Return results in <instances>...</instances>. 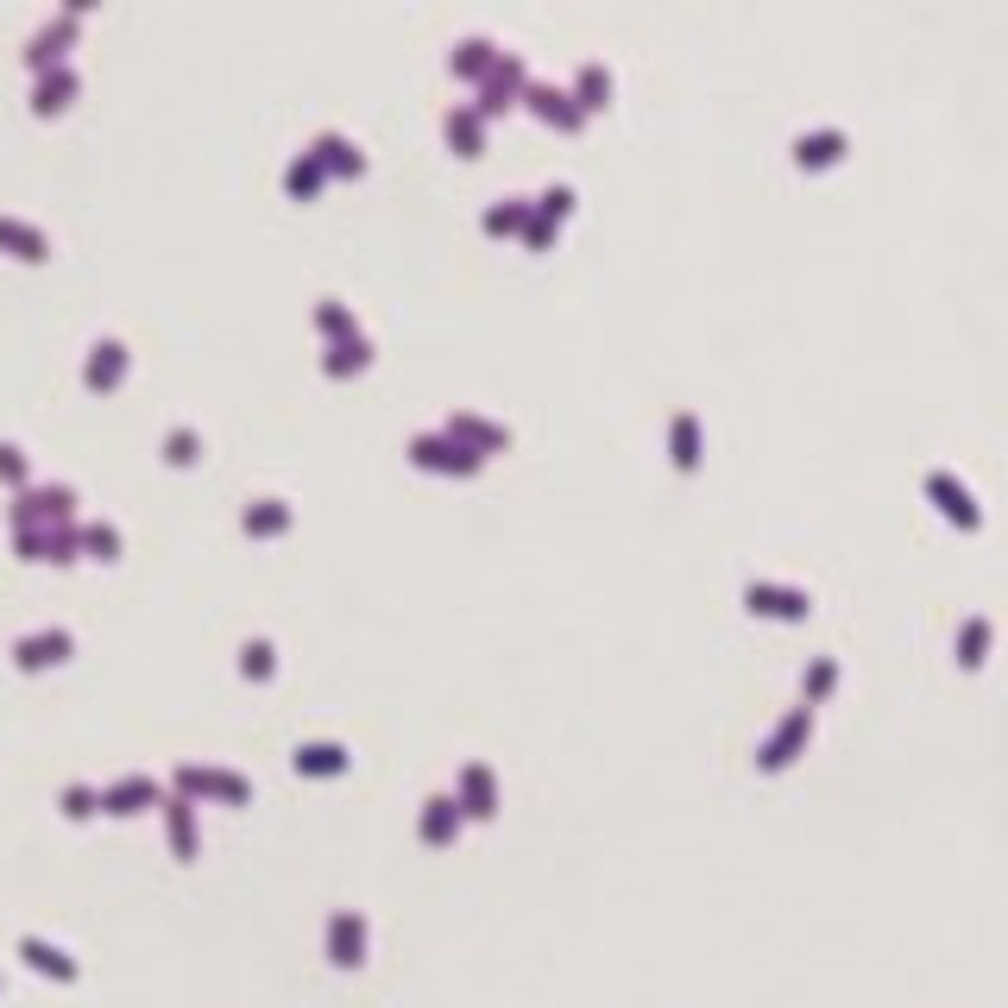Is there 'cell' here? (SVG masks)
I'll list each match as a JSON object with an SVG mask.
<instances>
[{"mask_svg": "<svg viewBox=\"0 0 1008 1008\" xmlns=\"http://www.w3.org/2000/svg\"><path fill=\"white\" fill-rule=\"evenodd\" d=\"M529 89V64H524V50H504L485 64V76H479V101H467L479 121H492V114H504V107H517Z\"/></svg>", "mask_w": 1008, "mask_h": 1008, "instance_id": "cell-1", "label": "cell"}, {"mask_svg": "<svg viewBox=\"0 0 1008 1008\" xmlns=\"http://www.w3.org/2000/svg\"><path fill=\"white\" fill-rule=\"evenodd\" d=\"M410 460L423 467V473H479L485 467V454H473L467 442H454L448 428H423V435H410Z\"/></svg>", "mask_w": 1008, "mask_h": 1008, "instance_id": "cell-2", "label": "cell"}, {"mask_svg": "<svg viewBox=\"0 0 1008 1008\" xmlns=\"http://www.w3.org/2000/svg\"><path fill=\"white\" fill-rule=\"evenodd\" d=\"M70 485H25L13 504V529H45V524H70Z\"/></svg>", "mask_w": 1008, "mask_h": 1008, "instance_id": "cell-3", "label": "cell"}, {"mask_svg": "<svg viewBox=\"0 0 1008 1008\" xmlns=\"http://www.w3.org/2000/svg\"><path fill=\"white\" fill-rule=\"evenodd\" d=\"M744 605L756 618H806L813 593L806 586H781V580H744Z\"/></svg>", "mask_w": 1008, "mask_h": 1008, "instance_id": "cell-4", "label": "cell"}, {"mask_svg": "<svg viewBox=\"0 0 1008 1008\" xmlns=\"http://www.w3.org/2000/svg\"><path fill=\"white\" fill-rule=\"evenodd\" d=\"M524 101H529V107H536V121L561 126V133H580V126H586V114H580V107H574V95H568L561 82H536V76H529Z\"/></svg>", "mask_w": 1008, "mask_h": 1008, "instance_id": "cell-5", "label": "cell"}, {"mask_svg": "<svg viewBox=\"0 0 1008 1008\" xmlns=\"http://www.w3.org/2000/svg\"><path fill=\"white\" fill-rule=\"evenodd\" d=\"M806 731H813V706H794V712H788V719H781L776 731H769V737H763V751H756V763H763V769H781V763H788V756L801 751L806 744Z\"/></svg>", "mask_w": 1008, "mask_h": 1008, "instance_id": "cell-6", "label": "cell"}, {"mask_svg": "<svg viewBox=\"0 0 1008 1008\" xmlns=\"http://www.w3.org/2000/svg\"><path fill=\"white\" fill-rule=\"evenodd\" d=\"M309 158L322 164V176H359V171H366V151L353 146L347 133H334V126L309 139Z\"/></svg>", "mask_w": 1008, "mask_h": 1008, "instance_id": "cell-7", "label": "cell"}, {"mask_svg": "<svg viewBox=\"0 0 1008 1008\" xmlns=\"http://www.w3.org/2000/svg\"><path fill=\"white\" fill-rule=\"evenodd\" d=\"M454 435V442H467L473 454H499L511 448V428L504 423H485V416H473V410H448V423H442Z\"/></svg>", "mask_w": 1008, "mask_h": 1008, "instance_id": "cell-8", "label": "cell"}, {"mask_svg": "<svg viewBox=\"0 0 1008 1008\" xmlns=\"http://www.w3.org/2000/svg\"><path fill=\"white\" fill-rule=\"evenodd\" d=\"M76 13H82V0H76L64 20H50L32 32V45H25V57H32V70H50V64H64V45H70V32H76Z\"/></svg>", "mask_w": 1008, "mask_h": 1008, "instance_id": "cell-9", "label": "cell"}, {"mask_svg": "<svg viewBox=\"0 0 1008 1008\" xmlns=\"http://www.w3.org/2000/svg\"><path fill=\"white\" fill-rule=\"evenodd\" d=\"M838 158H845V133H838V126L794 133V164H806V171H826V164H838Z\"/></svg>", "mask_w": 1008, "mask_h": 1008, "instance_id": "cell-10", "label": "cell"}, {"mask_svg": "<svg viewBox=\"0 0 1008 1008\" xmlns=\"http://www.w3.org/2000/svg\"><path fill=\"white\" fill-rule=\"evenodd\" d=\"M70 650H76L70 630H32V637L13 643V662H20V668H45V662H64Z\"/></svg>", "mask_w": 1008, "mask_h": 1008, "instance_id": "cell-11", "label": "cell"}, {"mask_svg": "<svg viewBox=\"0 0 1008 1008\" xmlns=\"http://www.w3.org/2000/svg\"><path fill=\"white\" fill-rule=\"evenodd\" d=\"M442 133H448V146L460 151V158H479V151H485V121H479L467 101H454L448 114H442Z\"/></svg>", "mask_w": 1008, "mask_h": 1008, "instance_id": "cell-12", "label": "cell"}, {"mask_svg": "<svg viewBox=\"0 0 1008 1008\" xmlns=\"http://www.w3.org/2000/svg\"><path fill=\"white\" fill-rule=\"evenodd\" d=\"M927 492L939 499V511H946V517H958V524H977V499H971V485H964V479H952L946 467H932V473H927Z\"/></svg>", "mask_w": 1008, "mask_h": 1008, "instance_id": "cell-13", "label": "cell"}, {"mask_svg": "<svg viewBox=\"0 0 1008 1008\" xmlns=\"http://www.w3.org/2000/svg\"><path fill=\"white\" fill-rule=\"evenodd\" d=\"M82 378H89L95 391H107V385H121V378H126V347L114 341V334L89 347V359H82Z\"/></svg>", "mask_w": 1008, "mask_h": 1008, "instance_id": "cell-14", "label": "cell"}, {"mask_svg": "<svg viewBox=\"0 0 1008 1008\" xmlns=\"http://www.w3.org/2000/svg\"><path fill=\"white\" fill-rule=\"evenodd\" d=\"M366 359H373V341H366V334L353 328V334H341V341H328L322 373H328V378H347V373H359Z\"/></svg>", "mask_w": 1008, "mask_h": 1008, "instance_id": "cell-15", "label": "cell"}, {"mask_svg": "<svg viewBox=\"0 0 1008 1008\" xmlns=\"http://www.w3.org/2000/svg\"><path fill=\"white\" fill-rule=\"evenodd\" d=\"M492 57H499V45H492L485 32H467V38H454V50H448V70H454V76H473V82H479Z\"/></svg>", "mask_w": 1008, "mask_h": 1008, "instance_id": "cell-16", "label": "cell"}, {"mask_svg": "<svg viewBox=\"0 0 1008 1008\" xmlns=\"http://www.w3.org/2000/svg\"><path fill=\"white\" fill-rule=\"evenodd\" d=\"M668 448H675L680 473L700 467V416H694V410H675V416H668Z\"/></svg>", "mask_w": 1008, "mask_h": 1008, "instance_id": "cell-17", "label": "cell"}, {"mask_svg": "<svg viewBox=\"0 0 1008 1008\" xmlns=\"http://www.w3.org/2000/svg\"><path fill=\"white\" fill-rule=\"evenodd\" d=\"M568 95H574L580 114H599L605 101H611V70H605V64H580V76H574Z\"/></svg>", "mask_w": 1008, "mask_h": 1008, "instance_id": "cell-18", "label": "cell"}, {"mask_svg": "<svg viewBox=\"0 0 1008 1008\" xmlns=\"http://www.w3.org/2000/svg\"><path fill=\"white\" fill-rule=\"evenodd\" d=\"M70 95H76V70H70V64H50V70H38V89H32V107H38V114L64 107Z\"/></svg>", "mask_w": 1008, "mask_h": 1008, "instance_id": "cell-19", "label": "cell"}, {"mask_svg": "<svg viewBox=\"0 0 1008 1008\" xmlns=\"http://www.w3.org/2000/svg\"><path fill=\"white\" fill-rule=\"evenodd\" d=\"M297 769L302 776H341V769H347V744H328V737L297 744Z\"/></svg>", "mask_w": 1008, "mask_h": 1008, "instance_id": "cell-20", "label": "cell"}, {"mask_svg": "<svg viewBox=\"0 0 1008 1008\" xmlns=\"http://www.w3.org/2000/svg\"><path fill=\"white\" fill-rule=\"evenodd\" d=\"M485 233H524L529 221V196H499V202H485Z\"/></svg>", "mask_w": 1008, "mask_h": 1008, "instance_id": "cell-21", "label": "cell"}, {"mask_svg": "<svg viewBox=\"0 0 1008 1008\" xmlns=\"http://www.w3.org/2000/svg\"><path fill=\"white\" fill-rule=\"evenodd\" d=\"M240 524H247L252 536H277V529H290V504L284 499H252L247 511H240Z\"/></svg>", "mask_w": 1008, "mask_h": 1008, "instance_id": "cell-22", "label": "cell"}, {"mask_svg": "<svg viewBox=\"0 0 1008 1008\" xmlns=\"http://www.w3.org/2000/svg\"><path fill=\"white\" fill-rule=\"evenodd\" d=\"M183 788H215V794H227V801H240L247 794V781L233 776V769H202V763H183Z\"/></svg>", "mask_w": 1008, "mask_h": 1008, "instance_id": "cell-23", "label": "cell"}, {"mask_svg": "<svg viewBox=\"0 0 1008 1008\" xmlns=\"http://www.w3.org/2000/svg\"><path fill=\"white\" fill-rule=\"evenodd\" d=\"M0 247L20 252V259H45L50 240L38 233V227H25V221H13V215H0Z\"/></svg>", "mask_w": 1008, "mask_h": 1008, "instance_id": "cell-24", "label": "cell"}, {"mask_svg": "<svg viewBox=\"0 0 1008 1008\" xmlns=\"http://www.w3.org/2000/svg\"><path fill=\"white\" fill-rule=\"evenodd\" d=\"M322 183H328V176H322V164H316L309 151H297V158L284 164V190H290V196H316Z\"/></svg>", "mask_w": 1008, "mask_h": 1008, "instance_id": "cell-25", "label": "cell"}, {"mask_svg": "<svg viewBox=\"0 0 1008 1008\" xmlns=\"http://www.w3.org/2000/svg\"><path fill=\"white\" fill-rule=\"evenodd\" d=\"M76 549H89L95 561H114V554H121V529H114V524H101V517H95V524H82V529H76Z\"/></svg>", "mask_w": 1008, "mask_h": 1008, "instance_id": "cell-26", "label": "cell"}, {"mask_svg": "<svg viewBox=\"0 0 1008 1008\" xmlns=\"http://www.w3.org/2000/svg\"><path fill=\"white\" fill-rule=\"evenodd\" d=\"M272 668H277V650L265 643V637H247V643H240V675H247V680H272Z\"/></svg>", "mask_w": 1008, "mask_h": 1008, "instance_id": "cell-27", "label": "cell"}, {"mask_svg": "<svg viewBox=\"0 0 1008 1008\" xmlns=\"http://www.w3.org/2000/svg\"><path fill=\"white\" fill-rule=\"evenodd\" d=\"M460 794H467L473 813H492V769H485V763H467V769H460Z\"/></svg>", "mask_w": 1008, "mask_h": 1008, "instance_id": "cell-28", "label": "cell"}, {"mask_svg": "<svg viewBox=\"0 0 1008 1008\" xmlns=\"http://www.w3.org/2000/svg\"><path fill=\"white\" fill-rule=\"evenodd\" d=\"M832 680H838V655H813V662H806V675H801L806 706L820 700V694H832Z\"/></svg>", "mask_w": 1008, "mask_h": 1008, "instance_id": "cell-29", "label": "cell"}, {"mask_svg": "<svg viewBox=\"0 0 1008 1008\" xmlns=\"http://www.w3.org/2000/svg\"><path fill=\"white\" fill-rule=\"evenodd\" d=\"M454 820H460V801H454V794H428V813H423V832H428V838H448Z\"/></svg>", "mask_w": 1008, "mask_h": 1008, "instance_id": "cell-30", "label": "cell"}, {"mask_svg": "<svg viewBox=\"0 0 1008 1008\" xmlns=\"http://www.w3.org/2000/svg\"><path fill=\"white\" fill-rule=\"evenodd\" d=\"M983 650H989V618H964V630H958V662H983Z\"/></svg>", "mask_w": 1008, "mask_h": 1008, "instance_id": "cell-31", "label": "cell"}, {"mask_svg": "<svg viewBox=\"0 0 1008 1008\" xmlns=\"http://www.w3.org/2000/svg\"><path fill=\"white\" fill-rule=\"evenodd\" d=\"M196 454H202V435H196L190 423H176L171 435H164V460H176V467H190Z\"/></svg>", "mask_w": 1008, "mask_h": 1008, "instance_id": "cell-32", "label": "cell"}, {"mask_svg": "<svg viewBox=\"0 0 1008 1008\" xmlns=\"http://www.w3.org/2000/svg\"><path fill=\"white\" fill-rule=\"evenodd\" d=\"M316 328H322L328 341H341V334H353V309H347V302H334V297H322V309H316Z\"/></svg>", "mask_w": 1008, "mask_h": 1008, "instance_id": "cell-33", "label": "cell"}, {"mask_svg": "<svg viewBox=\"0 0 1008 1008\" xmlns=\"http://www.w3.org/2000/svg\"><path fill=\"white\" fill-rule=\"evenodd\" d=\"M529 208H536V215H549V221H561V215L574 208V190H568V183H549V190L529 202Z\"/></svg>", "mask_w": 1008, "mask_h": 1008, "instance_id": "cell-34", "label": "cell"}, {"mask_svg": "<svg viewBox=\"0 0 1008 1008\" xmlns=\"http://www.w3.org/2000/svg\"><path fill=\"white\" fill-rule=\"evenodd\" d=\"M146 794H158V788H151L146 776H133V781H121V788H114L107 801H114V806H133V801H146Z\"/></svg>", "mask_w": 1008, "mask_h": 1008, "instance_id": "cell-35", "label": "cell"}, {"mask_svg": "<svg viewBox=\"0 0 1008 1008\" xmlns=\"http://www.w3.org/2000/svg\"><path fill=\"white\" fill-rule=\"evenodd\" d=\"M524 240H529V247H549V240H554V221H549V215H536V208H529Z\"/></svg>", "mask_w": 1008, "mask_h": 1008, "instance_id": "cell-36", "label": "cell"}, {"mask_svg": "<svg viewBox=\"0 0 1008 1008\" xmlns=\"http://www.w3.org/2000/svg\"><path fill=\"white\" fill-rule=\"evenodd\" d=\"M0 479H25V454L13 442H0Z\"/></svg>", "mask_w": 1008, "mask_h": 1008, "instance_id": "cell-37", "label": "cell"}, {"mask_svg": "<svg viewBox=\"0 0 1008 1008\" xmlns=\"http://www.w3.org/2000/svg\"><path fill=\"white\" fill-rule=\"evenodd\" d=\"M171 826H176V845H190V801H171Z\"/></svg>", "mask_w": 1008, "mask_h": 1008, "instance_id": "cell-38", "label": "cell"}]
</instances>
